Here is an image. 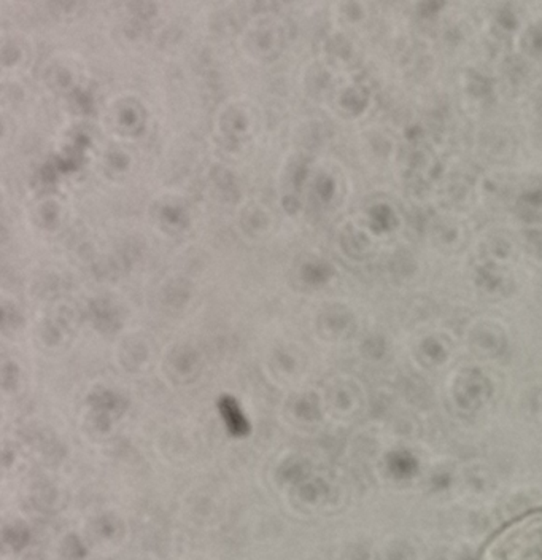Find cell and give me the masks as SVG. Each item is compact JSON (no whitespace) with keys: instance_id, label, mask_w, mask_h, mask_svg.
I'll list each match as a JSON object with an SVG mask.
<instances>
[{"instance_id":"1","label":"cell","mask_w":542,"mask_h":560,"mask_svg":"<svg viewBox=\"0 0 542 560\" xmlns=\"http://www.w3.org/2000/svg\"><path fill=\"white\" fill-rule=\"evenodd\" d=\"M479 560H542V507L498 528L482 546Z\"/></svg>"}]
</instances>
